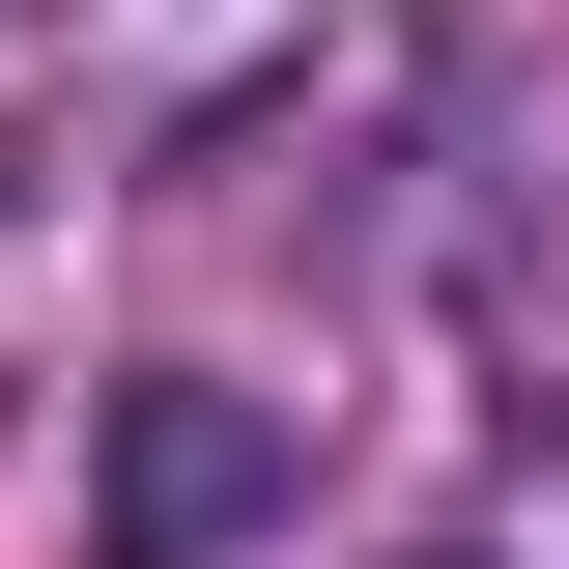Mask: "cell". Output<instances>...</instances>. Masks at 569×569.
Masks as SVG:
<instances>
[{"label": "cell", "instance_id": "obj_1", "mask_svg": "<svg viewBox=\"0 0 569 569\" xmlns=\"http://www.w3.org/2000/svg\"><path fill=\"white\" fill-rule=\"evenodd\" d=\"M86 512H114V569H257V541H284V399H228V370H142Z\"/></svg>", "mask_w": 569, "mask_h": 569}]
</instances>
